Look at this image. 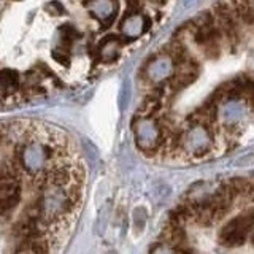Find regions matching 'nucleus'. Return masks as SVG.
Returning <instances> with one entry per match:
<instances>
[{
    "label": "nucleus",
    "mask_w": 254,
    "mask_h": 254,
    "mask_svg": "<svg viewBox=\"0 0 254 254\" xmlns=\"http://www.w3.org/2000/svg\"><path fill=\"white\" fill-rule=\"evenodd\" d=\"M227 185H229L230 190L234 192V195L238 197V195H245V194L248 195L250 190H251L253 183L248 178H245V177H234V178H230L227 181Z\"/></svg>",
    "instance_id": "nucleus-2"
},
{
    "label": "nucleus",
    "mask_w": 254,
    "mask_h": 254,
    "mask_svg": "<svg viewBox=\"0 0 254 254\" xmlns=\"http://www.w3.org/2000/svg\"><path fill=\"white\" fill-rule=\"evenodd\" d=\"M253 229H254V210L229 221L219 232V243L227 246V248L242 246L248 240Z\"/></svg>",
    "instance_id": "nucleus-1"
},
{
    "label": "nucleus",
    "mask_w": 254,
    "mask_h": 254,
    "mask_svg": "<svg viewBox=\"0 0 254 254\" xmlns=\"http://www.w3.org/2000/svg\"><path fill=\"white\" fill-rule=\"evenodd\" d=\"M250 242H251V243L254 245V229L251 230V234H250Z\"/></svg>",
    "instance_id": "nucleus-4"
},
{
    "label": "nucleus",
    "mask_w": 254,
    "mask_h": 254,
    "mask_svg": "<svg viewBox=\"0 0 254 254\" xmlns=\"http://www.w3.org/2000/svg\"><path fill=\"white\" fill-rule=\"evenodd\" d=\"M248 197L251 198V200L254 202V183H253V186H251V190H250V194H248Z\"/></svg>",
    "instance_id": "nucleus-3"
}]
</instances>
